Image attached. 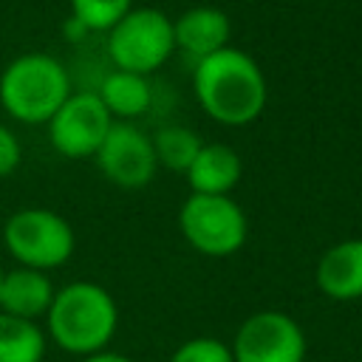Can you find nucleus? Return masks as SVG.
Returning a JSON list of instances; mask_svg holds the SVG:
<instances>
[{
  "mask_svg": "<svg viewBox=\"0 0 362 362\" xmlns=\"http://www.w3.org/2000/svg\"><path fill=\"white\" fill-rule=\"evenodd\" d=\"M20 158H23L20 139L11 133V127L0 124V178L11 175L20 167Z\"/></svg>",
  "mask_w": 362,
  "mask_h": 362,
  "instance_id": "19",
  "label": "nucleus"
},
{
  "mask_svg": "<svg viewBox=\"0 0 362 362\" xmlns=\"http://www.w3.org/2000/svg\"><path fill=\"white\" fill-rule=\"evenodd\" d=\"M317 288L331 300L362 297V238H345L328 246L314 269Z\"/></svg>",
  "mask_w": 362,
  "mask_h": 362,
  "instance_id": "11",
  "label": "nucleus"
},
{
  "mask_svg": "<svg viewBox=\"0 0 362 362\" xmlns=\"http://www.w3.org/2000/svg\"><path fill=\"white\" fill-rule=\"evenodd\" d=\"M0 283H3V272H0Z\"/></svg>",
  "mask_w": 362,
  "mask_h": 362,
  "instance_id": "22",
  "label": "nucleus"
},
{
  "mask_svg": "<svg viewBox=\"0 0 362 362\" xmlns=\"http://www.w3.org/2000/svg\"><path fill=\"white\" fill-rule=\"evenodd\" d=\"M232 23L223 8L218 6H192L178 20H173V37L175 51L189 57L192 62H201L229 45Z\"/></svg>",
  "mask_w": 362,
  "mask_h": 362,
  "instance_id": "10",
  "label": "nucleus"
},
{
  "mask_svg": "<svg viewBox=\"0 0 362 362\" xmlns=\"http://www.w3.org/2000/svg\"><path fill=\"white\" fill-rule=\"evenodd\" d=\"M88 34H90V31H88L76 17H68V20H65V37H68L71 42H79V40H85Z\"/></svg>",
  "mask_w": 362,
  "mask_h": 362,
  "instance_id": "20",
  "label": "nucleus"
},
{
  "mask_svg": "<svg viewBox=\"0 0 362 362\" xmlns=\"http://www.w3.org/2000/svg\"><path fill=\"white\" fill-rule=\"evenodd\" d=\"M45 348V328L0 311V362H42Z\"/></svg>",
  "mask_w": 362,
  "mask_h": 362,
  "instance_id": "15",
  "label": "nucleus"
},
{
  "mask_svg": "<svg viewBox=\"0 0 362 362\" xmlns=\"http://www.w3.org/2000/svg\"><path fill=\"white\" fill-rule=\"evenodd\" d=\"M150 139H153L158 167H164L170 173H181V175L189 170L192 158L198 156V150L204 144L198 133H192L189 127H181V124H167Z\"/></svg>",
  "mask_w": 362,
  "mask_h": 362,
  "instance_id": "16",
  "label": "nucleus"
},
{
  "mask_svg": "<svg viewBox=\"0 0 362 362\" xmlns=\"http://www.w3.org/2000/svg\"><path fill=\"white\" fill-rule=\"evenodd\" d=\"M133 0H71V17H76L88 31H110L127 11Z\"/></svg>",
  "mask_w": 362,
  "mask_h": 362,
  "instance_id": "17",
  "label": "nucleus"
},
{
  "mask_svg": "<svg viewBox=\"0 0 362 362\" xmlns=\"http://www.w3.org/2000/svg\"><path fill=\"white\" fill-rule=\"evenodd\" d=\"M243 175L240 156L221 141H204L189 170L184 173L187 184L198 195H229Z\"/></svg>",
  "mask_w": 362,
  "mask_h": 362,
  "instance_id": "13",
  "label": "nucleus"
},
{
  "mask_svg": "<svg viewBox=\"0 0 362 362\" xmlns=\"http://www.w3.org/2000/svg\"><path fill=\"white\" fill-rule=\"evenodd\" d=\"M51 147L65 158H93L102 147L113 116L102 105L99 93H71L62 107L48 119Z\"/></svg>",
  "mask_w": 362,
  "mask_h": 362,
  "instance_id": "8",
  "label": "nucleus"
},
{
  "mask_svg": "<svg viewBox=\"0 0 362 362\" xmlns=\"http://www.w3.org/2000/svg\"><path fill=\"white\" fill-rule=\"evenodd\" d=\"M150 82L141 74L113 68L99 88V99L113 116V122H133L150 107Z\"/></svg>",
  "mask_w": 362,
  "mask_h": 362,
  "instance_id": "14",
  "label": "nucleus"
},
{
  "mask_svg": "<svg viewBox=\"0 0 362 362\" xmlns=\"http://www.w3.org/2000/svg\"><path fill=\"white\" fill-rule=\"evenodd\" d=\"M82 362H133L130 356H124V354H116V351H99V354H90V356H85Z\"/></svg>",
  "mask_w": 362,
  "mask_h": 362,
  "instance_id": "21",
  "label": "nucleus"
},
{
  "mask_svg": "<svg viewBox=\"0 0 362 362\" xmlns=\"http://www.w3.org/2000/svg\"><path fill=\"white\" fill-rule=\"evenodd\" d=\"M93 158L99 173L122 189H141L158 173L153 139L133 122H113Z\"/></svg>",
  "mask_w": 362,
  "mask_h": 362,
  "instance_id": "9",
  "label": "nucleus"
},
{
  "mask_svg": "<svg viewBox=\"0 0 362 362\" xmlns=\"http://www.w3.org/2000/svg\"><path fill=\"white\" fill-rule=\"evenodd\" d=\"M235 362H305V334L291 314L266 308L240 322L232 339Z\"/></svg>",
  "mask_w": 362,
  "mask_h": 362,
  "instance_id": "7",
  "label": "nucleus"
},
{
  "mask_svg": "<svg viewBox=\"0 0 362 362\" xmlns=\"http://www.w3.org/2000/svg\"><path fill=\"white\" fill-rule=\"evenodd\" d=\"M3 246L17 266L51 272L71 260L76 249L74 226L48 206H25L3 223Z\"/></svg>",
  "mask_w": 362,
  "mask_h": 362,
  "instance_id": "4",
  "label": "nucleus"
},
{
  "mask_svg": "<svg viewBox=\"0 0 362 362\" xmlns=\"http://www.w3.org/2000/svg\"><path fill=\"white\" fill-rule=\"evenodd\" d=\"M170 362H235V356L232 348L215 337H192L173 351Z\"/></svg>",
  "mask_w": 362,
  "mask_h": 362,
  "instance_id": "18",
  "label": "nucleus"
},
{
  "mask_svg": "<svg viewBox=\"0 0 362 362\" xmlns=\"http://www.w3.org/2000/svg\"><path fill=\"white\" fill-rule=\"evenodd\" d=\"M119 308L107 288L93 280H74L57 288L45 314V337L71 356H90L110 345Z\"/></svg>",
  "mask_w": 362,
  "mask_h": 362,
  "instance_id": "2",
  "label": "nucleus"
},
{
  "mask_svg": "<svg viewBox=\"0 0 362 362\" xmlns=\"http://www.w3.org/2000/svg\"><path fill=\"white\" fill-rule=\"evenodd\" d=\"M71 96V79L62 62L45 51L14 57L0 74V107L23 124H48Z\"/></svg>",
  "mask_w": 362,
  "mask_h": 362,
  "instance_id": "3",
  "label": "nucleus"
},
{
  "mask_svg": "<svg viewBox=\"0 0 362 362\" xmlns=\"http://www.w3.org/2000/svg\"><path fill=\"white\" fill-rule=\"evenodd\" d=\"M192 90L201 110L226 127L252 124L269 99L263 68L252 54L226 45L223 51L195 62Z\"/></svg>",
  "mask_w": 362,
  "mask_h": 362,
  "instance_id": "1",
  "label": "nucleus"
},
{
  "mask_svg": "<svg viewBox=\"0 0 362 362\" xmlns=\"http://www.w3.org/2000/svg\"><path fill=\"white\" fill-rule=\"evenodd\" d=\"M178 229L195 252L206 257H229L246 243L249 221L232 195L189 192L178 209Z\"/></svg>",
  "mask_w": 362,
  "mask_h": 362,
  "instance_id": "6",
  "label": "nucleus"
},
{
  "mask_svg": "<svg viewBox=\"0 0 362 362\" xmlns=\"http://www.w3.org/2000/svg\"><path fill=\"white\" fill-rule=\"evenodd\" d=\"M175 51L173 20L153 6L130 8L107 31V57L119 71L150 76Z\"/></svg>",
  "mask_w": 362,
  "mask_h": 362,
  "instance_id": "5",
  "label": "nucleus"
},
{
  "mask_svg": "<svg viewBox=\"0 0 362 362\" xmlns=\"http://www.w3.org/2000/svg\"><path fill=\"white\" fill-rule=\"evenodd\" d=\"M54 294H57V288H54L48 272L17 266L11 272H3L0 311L37 322V320H45V314L54 303Z\"/></svg>",
  "mask_w": 362,
  "mask_h": 362,
  "instance_id": "12",
  "label": "nucleus"
}]
</instances>
